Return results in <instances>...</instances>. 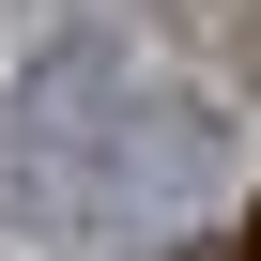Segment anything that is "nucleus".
Here are the masks:
<instances>
[{
  "mask_svg": "<svg viewBox=\"0 0 261 261\" xmlns=\"http://www.w3.org/2000/svg\"><path fill=\"white\" fill-rule=\"evenodd\" d=\"M200 169H215L200 92H169L123 31H77V46L31 62V92H16V200L62 246H154Z\"/></svg>",
  "mask_w": 261,
  "mask_h": 261,
  "instance_id": "1",
  "label": "nucleus"
},
{
  "mask_svg": "<svg viewBox=\"0 0 261 261\" xmlns=\"http://www.w3.org/2000/svg\"><path fill=\"white\" fill-rule=\"evenodd\" d=\"M185 261H246V246H185Z\"/></svg>",
  "mask_w": 261,
  "mask_h": 261,
  "instance_id": "2",
  "label": "nucleus"
},
{
  "mask_svg": "<svg viewBox=\"0 0 261 261\" xmlns=\"http://www.w3.org/2000/svg\"><path fill=\"white\" fill-rule=\"evenodd\" d=\"M246 261H261V215H246Z\"/></svg>",
  "mask_w": 261,
  "mask_h": 261,
  "instance_id": "3",
  "label": "nucleus"
}]
</instances>
